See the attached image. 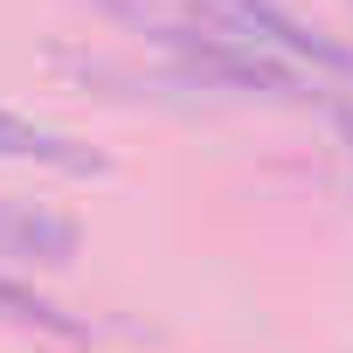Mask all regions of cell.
<instances>
[{
	"mask_svg": "<svg viewBox=\"0 0 353 353\" xmlns=\"http://www.w3.org/2000/svg\"><path fill=\"white\" fill-rule=\"evenodd\" d=\"M222 8L243 21V28H263L270 42H284L291 56H312L319 70H339V77H353V49H339V42H325V35H312L298 14H284L277 0H222Z\"/></svg>",
	"mask_w": 353,
	"mask_h": 353,
	"instance_id": "obj_1",
	"label": "cell"
},
{
	"mask_svg": "<svg viewBox=\"0 0 353 353\" xmlns=\"http://www.w3.org/2000/svg\"><path fill=\"white\" fill-rule=\"evenodd\" d=\"M0 152H8V159H49V166H70V173H97L90 152H70V139H56V132L14 118L8 104H0Z\"/></svg>",
	"mask_w": 353,
	"mask_h": 353,
	"instance_id": "obj_2",
	"label": "cell"
},
{
	"mask_svg": "<svg viewBox=\"0 0 353 353\" xmlns=\"http://www.w3.org/2000/svg\"><path fill=\"white\" fill-rule=\"evenodd\" d=\"M0 312H8V319H21V325H42V332H83L70 312H56L49 298H35V291H21V284H8V277H0Z\"/></svg>",
	"mask_w": 353,
	"mask_h": 353,
	"instance_id": "obj_3",
	"label": "cell"
}]
</instances>
